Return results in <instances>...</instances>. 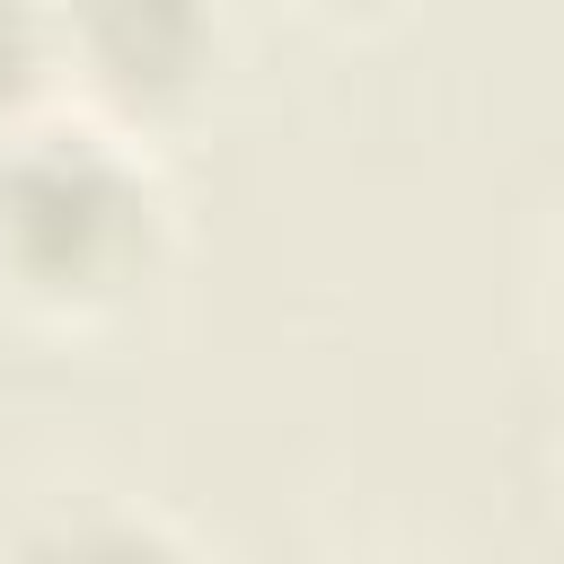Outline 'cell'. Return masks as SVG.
Masks as SVG:
<instances>
[{
  "label": "cell",
  "mask_w": 564,
  "mask_h": 564,
  "mask_svg": "<svg viewBox=\"0 0 564 564\" xmlns=\"http://www.w3.org/2000/svg\"><path fill=\"white\" fill-rule=\"evenodd\" d=\"M176 238L159 167L106 115H9L0 123V282L26 308L97 317L123 308Z\"/></svg>",
  "instance_id": "6da1fadb"
},
{
  "label": "cell",
  "mask_w": 564,
  "mask_h": 564,
  "mask_svg": "<svg viewBox=\"0 0 564 564\" xmlns=\"http://www.w3.org/2000/svg\"><path fill=\"white\" fill-rule=\"evenodd\" d=\"M53 62L115 115L185 106L220 62V0H53Z\"/></svg>",
  "instance_id": "7a4b0ae2"
},
{
  "label": "cell",
  "mask_w": 564,
  "mask_h": 564,
  "mask_svg": "<svg viewBox=\"0 0 564 564\" xmlns=\"http://www.w3.org/2000/svg\"><path fill=\"white\" fill-rule=\"evenodd\" d=\"M53 79H62V62H53V0H0V123L44 106Z\"/></svg>",
  "instance_id": "3957f363"
}]
</instances>
